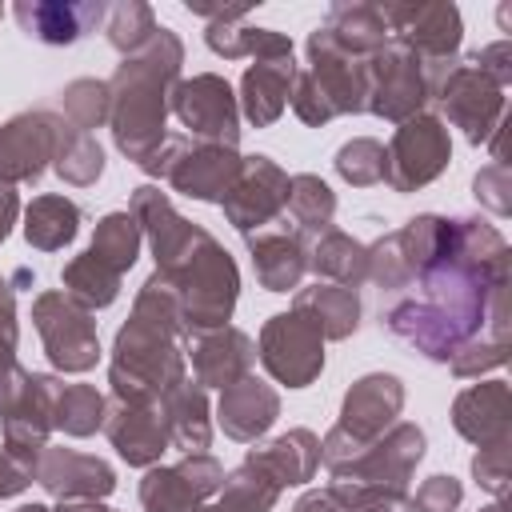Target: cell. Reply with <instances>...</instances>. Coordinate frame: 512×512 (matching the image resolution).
<instances>
[{"label":"cell","instance_id":"obj_30","mask_svg":"<svg viewBox=\"0 0 512 512\" xmlns=\"http://www.w3.org/2000/svg\"><path fill=\"white\" fill-rule=\"evenodd\" d=\"M160 408H164V420H168L172 448H180V452H208L212 448L208 388H200L192 376H184L176 388H168L160 396Z\"/></svg>","mask_w":512,"mask_h":512},{"label":"cell","instance_id":"obj_29","mask_svg":"<svg viewBox=\"0 0 512 512\" xmlns=\"http://www.w3.org/2000/svg\"><path fill=\"white\" fill-rule=\"evenodd\" d=\"M292 312H300L324 340H348L360 328V316H364L360 292L340 288V284H328V280H316L308 288H296Z\"/></svg>","mask_w":512,"mask_h":512},{"label":"cell","instance_id":"obj_43","mask_svg":"<svg viewBox=\"0 0 512 512\" xmlns=\"http://www.w3.org/2000/svg\"><path fill=\"white\" fill-rule=\"evenodd\" d=\"M508 472H512V440L476 448V456H472V476H476V484H480L484 492H492L496 500L508 496Z\"/></svg>","mask_w":512,"mask_h":512},{"label":"cell","instance_id":"obj_26","mask_svg":"<svg viewBox=\"0 0 512 512\" xmlns=\"http://www.w3.org/2000/svg\"><path fill=\"white\" fill-rule=\"evenodd\" d=\"M244 464L260 468L280 492L300 488V484L316 480V472H320V436L312 428H288L276 440H264V444L248 448Z\"/></svg>","mask_w":512,"mask_h":512},{"label":"cell","instance_id":"obj_28","mask_svg":"<svg viewBox=\"0 0 512 512\" xmlns=\"http://www.w3.org/2000/svg\"><path fill=\"white\" fill-rule=\"evenodd\" d=\"M320 32L344 52V56H356V60H368L372 52H380L392 32L384 24V12L380 4H368V0H336L320 24Z\"/></svg>","mask_w":512,"mask_h":512},{"label":"cell","instance_id":"obj_13","mask_svg":"<svg viewBox=\"0 0 512 512\" xmlns=\"http://www.w3.org/2000/svg\"><path fill=\"white\" fill-rule=\"evenodd\" d=\"M172 116L188 128L192 140L240 148V104L224 76L196 72L172 88Z\"/></svg>","mask_w":512,"mask_h":512},{"label":"cell","instance_id":"obj_19","mask_svg":"<svg viewBox=\"0 0 512 512\" xmlns=\"http://www.w3.org/2000/svg\"><path fill=\"white\" fill-rule=\"evenodd\" d=\"M400 412H404V380L396 372H364L344 392L336 428L356 444H372L400 420Z\"/></svg>","mask_w":512,"mask_h":512},{"label":"cell","instance_id":"obj_33","mask_svg":"<svg viewBox=\"0 0 512 512\" xmlns=\"http://www.w3.org/2000/svg\"><path fill=\"white\" fill-rule=\"evenodd\" d=\"M52 172H56L64 184H72V188H88V184H96L100 172H104V148L96 144L92 132H80V128H72V124L60 116V124H56Z\"/></svg>","mask_w":512,"mask_h":512},{"label":"cell","instance_id":"obj_4","mask_svg":"<svg viewBox=\"0 0 512 512\" xmlns=\"http://www.w3.org/2000/svg\"><path fill=\"white\" fill-rule=\"evenodd\" d=\"M156 276L172 288L188 336L224 328L232 320L240 296V272L228 248L208 228L192 224L188 240L164 264H156Z\"/></svg>","mask_w":512,"mask_h":512},{"label":"cell","instance_id":"obj_31","mask_svg":"<svg viewBox=\"0 0 512 512\" xmlns=\"http://www.w3.org/2000/svg\"><path fill=\"white\" fill-rule=\"evenodd\" d=\"M308 268L328 284L360 292V284H368V244H360L356 236L332 224L308 236Z\"/></svg>","mask_w":512,"mask_h":512},{"label":"cell","instance_id":"obj_32","mask_svg":"<svg viewBox=\"0 0 512 512\" xmlns=\"http://www.w3.org/2000/svg\"><path fill=\"white\" fill-rule=\"evenodd\" d=\"M80 220H84V212L76 200L60 196V192H44L24 208V240L36 252H60L64 244L76 240Z\"/></svg>","mask_w":512,"mask_h":512},{"label":"cell","instance_id":"obj_39","mask_svg":"<svg viewBox=\"0 0 512 512\" xmlns=\"http://www.w3.org/2000/svg\"><path fill=\"white\" fill-rule=\"evenodd\" d=\"M156 12L148 8V4H140V0H120V4H112L108 8V16H104V36H108V44L120 52V56H132V52H140L152 36H156Z\"/></svg>","mask_w":512,"mask_h":512},{"label":"cell","instance_id":"obj_38","mask_svg":"<svg viewBox=\"0 0 512 512\" xmlns=\"http://www.w3.org/2000/svg\"><path fill=\"white\" fill-rule=\"evenodd\" d=\"M280 500V488L252 464L240 460V468H232L216 492L212 512H272Z\"/></svg>","mask_w":512,"mask_h":512},{"label":"cell","instance_id":"obj_15","mask_svg":"<svg viewBox=\"0 0 512 512\" xmlns=\"http://www.w3.org/2000/svg\"><path fill=\"white\" fill-rule=\"evenodd\" d=\"M288 180H292V176H288L272 156H264V152L244 156L236 184H232V188H228V196L220 200L224 220H228L240 236L268 228L272 220H280V216H284Z\"/></svg>","mask_w":512,"mask_h":512},{"label":"cell","instance_id":"obj_10","mask_svg":"<svg viewBox=\"0 0 512 512\" xmlns=\"http://www.w3.org/2000/svg\"><path fill=\"white\" fill-rule=\"evenodd\" d=\"M448 160H452V136H448L444 120L420 112V116L396 124V132L384 148V184L400 196L420 192L444 176Z\"/></svg>","mask_w":512,"mask_h":512},{"label":"cell","instance_id":"obj_42","mask_svg":"<svg viewBox=\"0 0 512 512\" xmlns=\"http://www.w3.org/2000/svg\"><path fill=\"white\" fill-rule=\"evenodd\" d=\"M508 348H512V340H488V336H476V340H468V344L448 360V368H452L456 380H480L484 372L508 364Z\"/></svg>","mask_w":512,"mask_h":512},{"label":"cell","instance_id":"obj_53","mask_svg":"<svg viewBox=\"0 0 512 512\" xmlns=\"http://www.w3.org/2000/svg\"><path fill=\"white\" fill-rule=\"evenodd\" d=\"M16 512H52V508H44V504H20Z\"/></svg>","mask_w":512,"mask_h":512},{"label":"cell","instance_id":"obj_41","mask_svg":"<svg viewBox=\"0 0 512 512\" xmlns=\"http://www.w3.org/2000/svg\"><path fill=\"white\" fill-rule=\"evenodd\" d=\"M336 176L352 188H372V184H384V144L376 136H352L348 144L336 148V160H332Z\"/></svg>","mask_w":512,"mask_h":512},{"label":"cell","instance_id":"obj_25","mask_svg":"<svg viewBox=\"0 0 512 512\" xmlns=\"http://www.w3.org/2000/svg\"><path fill=\"white\" fill-rule=\"evenodd\" d=\"M276 416H280V392L264 384L256 372L228 384L216 400V424L236 444H256L260 436H268Z\"/></svg>","mask_w":512,"mask_h":512},{"label":"cell","instance_id":"obj_11","mask_svg":"<svg viewBox=\"0 0 512 512\" xmlns=\"http://www.w3.org/2000/svg\"><path fill=\"white\" fill-rule=\"evenodd\" d=\"M432 100L444 108L448 124L460 128L472 148L488 144L504 124V88L492 76H484L468 56L444 72V80L432 88Z\"/></svg>","mask_w":512,"mask_h":512},{"label":"cell","instance_id":"obj_37","mask_svg":"<svg viewBox=\"0 0 512 512\" xmlns=\"http://www.w3.org/2000/svg\"><path fill=\"white\" fill-rule=\"evenodd\" d=\"M104 408L108 400L96 392V384H60L52 404V428H60L64 436H92L104 428Z\"/></svg>","mask_w":512,"mask_h":512},{"label":"cell","instance_id":"obj_36","mask_svg":"<svg viewBox=\"0 0 512 512\" xmlns=\"http://www.w3.org/2000/svg\"><path fill=\"white\" fill-rule=\"evenodd\" d=\"M140 244H144V232L136 224V216L124 208V212H104L96 220V232H92V244L88 252L96 260H104L112 272H128L136 260H140Z\"/></svg>","mask_w":512,"mask_h":512},{"label":"cell","instance_id":"obj_34","mask_svg":"<svg viewBox=\"0 0 512 512\" xmlns=\"http://www.w3.org/2000/svg\"><path fill=\"white\" fill-rule=\"evenodd\" d=\"M120 280H124V276L112 272L104 260H96L88 248H84L80 256H72V260L60 268V284H64V292H68L76 304H84L88 312L116 304V296H120Z\"/></svg>","mask_w":512,"mask_h":512},{"label":"cell","instance_id":"obj_9","mask_svg":"<svg viewBox=\"0 0 512 512\" xmlns=\"http://www.w3.org/2000/svg\"><path fill=\"white\" fill-rule=\"evenodd\" d=\"M32 324L40 332L44 356L56 372L80 376L96 368L100 360V336H96V312L76 304L64 288H44L32 300Z\"/></svg>","mask_w":512,"mask_h":512},{"label":"cell","instance_id":"obj_47","mask_svg":"<svg viewBox=\"0 0 512 512\" xmlns=\"http://www.w3.org/2000/svg\"><path fill=\"white\" fill-rule=\"evenodd\" d=\"M468 60H472L484 76H492L500 88L512 84V40H492V44L468 52Z\"/></svg>","mask_w":512,"mask_h":512},{"label":"cell","instance_id":"obj_5","mask_svg":"<svg viewBox=\"0 0 512 512\" xmlns=\"http://www.w3.org/2000/svg\"><path fill=\"white\" fill-rule=\"evenodd\" d=\"M308 68H296L292 80V112L308 128H324L336 116L364 112V60L344 56L320 28L308 32Z\"/></svg>","mask_w":512,"mask_h":512},{"label":"cell","instance_id":"obj_23","mask_svg":"<svg viewBox=\"0 0 512 512\" xmlns=\"http://www.w3.org/2000/svg\"><path fill=\"white\" fill-rule=\"evenodd\" d=\"M36 484L56 500H104L116 492V472L100 456L48 444L36 464Z\"/></svg>","mask_w":512,"mask_h":512},{"label":"cell","instance_id":"obj_6","mask_svg":"<svg viewBox=\"0 0 512 512\" xmlns=\"http://www.w3.org/2000/svg\"><path fill=\"white\" fill-rule=\"evenodd\" d=\"M240 148H224V144H204L192 136H168L160 144V152L144 164L148 176L164 180L172 192L188 196V200H204V204H220L228 196V188L240 176Z\"/></svg>","mask_w":512,"mask_h":512},{"label":"cell","instance_id":"obj_50","mask_svg":"<svg viewBox=\"0 0 512 512\" xmlns=\"http://www.w3.org/2000/svg\"><path fill=\"white\" fill-rule=\"evenodd\" d=\"M16 216H20V196H16V188H12V184H0V244L8 240V232H12Z\"/></svg>","mask_w":512,"mask_h":512},{"label":"cell","instance_id":"obj_7","mask_svg":"<svg viewBox=\"0 0 512 512\" xmlns=\"http://www.w3.org/2000/svg\"><path fill=\"white\" fill-rule=\"evenodd\" d=\"M384 24L392 40L408 44L428 72V84L436 88L444 72L456 64L460 40H464V20L452 0H384L380 4Z\"/></svg>","mask_w":512,"mask_h":512},{"label":"cell","instance_id":"obj_35","mask_svg":"<svg viewBox=\"0 0 512 512\" xmlns=\"http://www.w3.org/2000/svg\"><path fill=\"white\" fill-rule=\"evenodd\" d=\"M284 216H288V224L300 228L304 236H316V232L332 228V216H336V192H332L316 172H300V176L288 180Z\"/></svg>","mask_w":512,"mask_h":512},{"label":"cell","instance_id":"obj_3","mask_svg":"<svg viewBox=\"0 0 512 512\" xmlns=\"http://www.w3.org/2000/svg\"><path fill=\"white\" fill-rule=\"evenodd\" d=\"M180 64H184V44L172 28L160 24L156 36L140 52L124 56L116 64V72L108 76L112 140H116L120 156L140 164V168L168 140L164 124H168V112H172V88L180 84Z\"/></svg>","mask_w":512,"mask_h":512},{"label":"cell","instance_id":"obj_44","mask_svg":"<svg viewBox=\"0 0 512 512\" xmlns=\"http://www.w3.org/2000/svg\"><path fill=\"white\" fill-rule=\"evenodd\" d=\"M472 196L480 200V208H488L492 216H508L512 212V168L504 164H484L472 180Z\"/></svg>","mask_w":512,"mask_h":512},{"label":"cell","instance_id":"obj_56","mask_svg":"<svg viewBox=\"0 0 512 512\" xmlns=\"http://www.w3.org/2000/svg\"><path fill=\"white\" fill-rule=\"evenodd\" d=\"M0 20H4V4H0Z\"/></svg>","mask_w":512,"mask_h":512},{"label":"cell","instance_id":"obj_14","mask_svg":"<svg viewBox=\"0 0 512 512\" xmlns=\"http://www.w3.org/2000/svg\"><path fill=\"white\" fill-rule=\"evenodd\" d=\"M224 484V464L212 452H184L180 464H152L136 488L144 512H200Z\"/></svg>","mask_w":512,"mask_h":512},{"label":"cell","instance_id":"obj_22","mask_svg":"<svg viewBox=\"0 0 512 512\" xmlns=\"http://www.w3.org/2000/svg\"><path fill=\"white\" fill-rule=\"evenodd\" d=\"M256 280L264 292H296L308 272V236L288 224V216L272 220L260 232L244 236Z\"/></svg>","mask_w":512,"mask_h":512},{"label":"cell","instance_id":"obj_46","mask_svg":"<svg viewBox=\"0 0 512 512\" xmlns=\"http://www.w3.org/2000/svg\"><path fill=\"white\" fill-rule=\"evenodd\" d=\"M16 344H20L16 284H12V276H0V376L16 368Z\"/></svg>","mask_w":512,"mask_h":512},{"label":"cell","instance_id":"obj_45","mask_svg":"<svg viewBox=\"0 0 512 512\" xmlns=\"http://www.w3.org/2000/svg\"><path fill=\"white\" fill-rule=\"evenodd\" d=\"M464 500V484L456 476H428L412 496H408V512H456Z\"/></svg>","mask_w":512,"mask_h":512},{"label":"cell","instance_id":"obj_8","mask_svg":"<svg viewBox=\"0 0 512 512\" xmlns=\"http://www.w3.org/2000/svg\"><path fill=\"white\" fill-rule=\"evenodd\" d=\"M428 100H432V84H428L424 60L408 44L388 40L380 52L364 60V112L388 124H404L420 116Z\"/></svg>","mask_w":512,"mask_h":512},{"label":"cell","instance_id":"obj_20","mask_svg":"<svg viewBox=\"0 0 512 512\" xmlns=\"http://www.w3.org/2000/svg\"><path fill=\"white\" fill-rule=\"evenodd\" d=\"M184 356H188V376L200 388H228L236 380H244L256 368V340L232 324L212 328V332H196L184 340Z\"/></svg>","mask_w":512,"mask_h":512},{"label":"cell","instance_id":"obj_18","mask_svg":"<svg viewBox=\"0 0 512 512\" xmlns=\"http://www.w3.org/2000/svg\"><path fill=\"white\" fill-rule=\"evenodd\" d=\"M100 432L108 436V444L116 448V456L128 468H152L172 448V436H168V420H164L160 400H148V404L108 400L104 428Z\"/></svg>","mask_w":512,"mask_h":512},{"label":"cell","instance_id":"obj_54","mask_svg":"<svg viewBox=\"0 0 512 512\" xmlns=\"http://www.w3.org/2000/svg\"><path fill=\"white\" fill-rule=\"evenodd\" d=\"M200 512H212V504H204V508H200Z\"/></svg>","mask_w":512,"mask_h":512},{"label":"cell","instance_id":"obj_17","mask_svg":"<svg viewBox=\"0 0 512 512\" xmlns=\"http://www.w3.org/2000/svg\"><path fill=\"white\" fill-rule=\"evenodd\" d=\"M424 428L412 420H396L384 436H376L372 444L360 448V456L340 468L336 476L344 480H364V484H380V488H400L408 492V480L416 472V464L424 460Z\"/></svg>","mask_w":512,"mask_h":512},{"label":"cell","instance_id":"obj_2","mask_svg":"<svg viewBox=\"0 0 512 512\" xmlns=\"http://www.w3.org/2000/svg\"><path fill=\"white\" fill-rule=\"evenodd\" d=\"M184 324L172 288L152 272L136 300L128 320L116 332L112 360H108V388L112 400L128 404H148L160 400L168 388H176L188 376V356H184Z\"/></svg>","mask_w":512,"mask_h":512},{"label":"cell","instance_id":"obj_49","mask_svg":"<svg viewBox=\"0 0 512 512\" xmlns=\"http://www.w3.org/2000/svg\"><path fill=\"white\" fill-rule=\"evenodd\" d=\"M292 512H348L336 496H332V488L324 484V488H308L296 504H292Z\"/></svg>","mask_w":512,"mask_h":512},{"label":"cell","instance_id":"obj_40","mask_svg":"<svg viewBox=\"0 0 512 512\" xmlns=\"http://www.w3.org/2000/svg\"><path fill=\"white\" fill-rule=\"evenodd\" d=\"M108 112H112L108 80L80 76V80L64 84V92H60V116H64L72 128L92 132V128H100V124H108Z\"/></svg>","mask_w":512,"mask_h":512},{"label":"cell","instance_id":"obj_27","mask_svg":"<svg viewBox=\"0 0 512 512\" xmlns=\"http://www.w3.org/2000/svg\"><path fill=\"white\" fill-rule=\"evenodd\" d=\"M296 60L292 56H280V60H252L240 76V116L252 124V128H272L284 108H288V96H292V80H296Z\"/></svg>","mask_w":512,"mask_h":512},{"label":"cell","instance_id":"obj_1","mask_svg":"<svg viewBox=\"0 0 512 512\" xmlns=\"http://www.w3.org/2000/svg\"><path fill=\"white\" fill-rule=\"evenodd\" d=\"M380 328L432 364L468 340H512V252L484 216H452V244L400 292L380 300Z\"/></svg>","mask_w":512,"mask_h":512},{"label":"cell","instance_id":"obj_24","mask_svg":"<svg viewBox=\"0 0 512 512\" xmlns=\"http://www.w3.org/2000/svg\"><path fill=\"white\" fill-rule=\"evenodd\" d=\"M452 428L476 448L512 440V388H508V380H480V384L460 388L452 400Z\"/></svg>","mask_w":512,"mask_h":512},{"label":"cell","instance_id":"obj_51","mask_svg":"<svg viewBox=\"0 0 512 512\" xmlns=\"http://www.w3.org/2000/svg\"><path fill=\"white\" fill-rule=\"evenodd\" d=\"M52 512H112V508H104V500H60Z\"/></svg>","mask_w":512,"mask_h":512},{"label":"cell","instance_id":"obj_21","mask_svg":"<svg viewBox=\"0 0 512 512\" xmlns=\"http://www.w3.org/2000/svg\"><path fill=\"white\" fill-rule=\"evenodd\" d=\"M12 16L28 40L64 48L96 32L108 16V4L104 0H16Z\"/></svg>","mask_w":512,"mask_h":512},{"label":"cell","instance_id":"obj_12","mask_svg":"<svg viewBox=\"0 0 512 512\" xmlns=\"http://www.w3.org/2000/svg\"><path fill=\"white\" fill-rule=\"evenodd\" d=\"M256 360L284 388H308L324 372V336L300 312H276L264 320Z\"/></svg>","mask_w":512,"mask_h":512},{"label":"cell","instance_id":"obj_16","mask_svg":"<svg viewBox=\"0 0 512 512\" xmlns=\"http://www.w3.org/2000/svg\"><path fill=\"white\" fill-rule=\"evenodd\" d=\"M60 112L28 108L0 124V184H36L52 168Z\"/></svg>","mask_w":512,"mask_h":512},{"label":"cell","instance_id":"obj_52","mask_svg":"<svg viewBox=\"0 0 512 512\" xmlns=\"http://www.w3.org/2000/svg\"><path fill=\"white\" fill-rule=\"evenodd\" d=\"M476 512H504V500H492V504H484V508H476Z\"/></svg>","mask_w":512,"mask_h":512},{"label":"cell","instance_id":"obj_55","mask_svg":"<svg viewBox=\"0 0 512 512\" xmlns=\"http://www.w3.org/2000/svg\"><path fill=\"white\" fill-rule=\"evenodd\" d=\"M388 512H408V508H388Z\"/></svg>","mask_w":512,"mask_h":512},{"label":"cell","instance_id":"obj_48","mask_svg":"<svg viewBox=\"0 0 512 512\" xmlns=\"http://www.w3.org/2000/svg\"><path fill=\"white\" fill-rule=\"evenodd\" d=\"M28 484H32V472H28V468H20V464L0 448V500L20 496Z\"/></svg>","mask_w":512,"mask_h":512}]
</instances>
